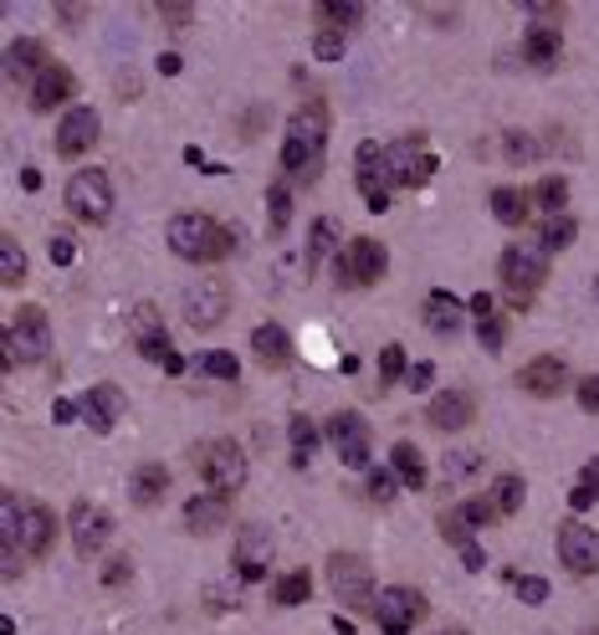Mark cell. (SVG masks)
Returning <instances> with one entry per match:
<instances>
[{"label": "cell", "instance_id": "8d00e7d4", "mask_svg": "<svg viewBox=\"0 0 599 635\" xmlns=\"http://www.w3.org/2000/svg\"><path fill=\"white\" fill-rule=\"evenodd\" d=\"M487 498H492V507H498L502 518H513L517 507H523V498H528V487H523V477H517V471H502Z\"/></svg>", "mask_w": 599, "mask_h": 635}, {"label": "cell", "instance_id": "f907efd6", "mask_svg": "<svg viewBox=\"0 0 599 635\" xmlns=\"http://www.w3.org/2000/svg\"><path fill=\"white\" fill-rule=\"evenodd\" d=\"M236 600H241V579H236V585H211V589H205V604H211L216 615H220V610H231Z\"/></svg>", "mask_w": 599, "mask_h": 635}, {"label": "cell", "instance_id": "e575fe53", "mask_svg": "<svg viewBox=\"0 0 599 635\" xmlns=\"http://www.w3.org/2000/svg\"><path fill=\"white\" fill-rule=\"evenodd\" d=\"M313 600V574L308 568H292V574H283L277 585H272V604L283 610V604H308Z\"/></svg>", "mask_w": 599, "mask_h": 635}, {"label": "cell", "instance_id": "e7e4bbea", "mask_svg": "<svg viewBox=\"0 0 599 635\" xmlns=\"http://www.w3.org/2000/svg\"><path fill=\"white\" fill-rule=\"evenodd\" d=\"M435 635H471V631H462V625H446V631H435Z\"/></svg>", "mask_w": 599, "mask_h": 635}, {"label": "cell", "instance_id": "9c48e42d", "mask_svg": "<svg viewBox=\"0 0 599 635\" xmlns=\"http://www.w3.org/2000/svg\"><path fill=\"white\" fill-rule=\"evenodd\" d=\"M354 184L374 216H384L395 205V175H390V159H384V144H359L354 149Z\"/></svg>", "mask_w": 599, "mask_h": 635}, {"label": "cell", "instance_id": "1f68e13d", "mask_svg": "<svg viewBox=\"0 0 599 635\" xmlns=\"http://www.w3.org/2000/svg\"><path fill=\"white\" fill-rule=\"evenodd\" d=\"M528 205H538L543 216H564V205H568V180L564 175H543V180L528 190Z\"/></svg>", "mask_w": 599, "mask_h": 635}, {"label": "cell", "instance_id": "7dc6e473", "mask_svg": "<svg viewBox=\"0 0 599 635\" xmlns=\"http://www.w3.org/2000/svg\"><path fill=\"white\" fill-rule=\"evenodd\" d=\"M507 585H513V595L523 604H543V600H549V585H543V579H523V574H507Z\"/></svg>", "mask_w": 599, "mask_h": 635}, {"label": "cell", "instance_id": "f546056e", "mask_svg": "<svg viewBox=\"0 0 599 635\" xmlns=\"http://www.w3.org/2000/svg\"><path fill=\"white\" fill-rule=\"evenodd\" d=\"M462 302L451 298L446 287H435L431 298H426V328H431L435 338H451V334H462Z\"/></svg>", "mask_w": 599, "mask_h": 635}, {"label": "cell", "instance_id": "6f0895ef", "mask_svg": "<svg viewBox=\"0 0 599 635\" xmlns=\"http://www.w3.org/2000/svg\"><path fill=\"white\" fill-rule=\"evenodd\" d=\"M0 553H5V579H21V568H26V553L11 549V543H0Z\"/></svg>", "mask_w": 599, "mask_h": 635}, {"label": "cell", "instance_id": "8fae6325", "mask_svg": "<svg viewBox=\"0 0 599 635\" xmlns=\"http://www.w3.org/2000/svg\"><path fill=\"white\" fill-rule=\"evenodd\" d=\"M272 564H277V543H272V534H266L262 523H241V534H236V543H231L236 579H241V585H256V579L272 574Z\"/></svg>", "mask_w": 599, "mask_h": 635}, {"label": "cell", "instance_id": "f35d334b", "mask_svg": "<svg viewBox=\"0 0 599 635\" xmlns=\"http://www.w3.org/2000/svg\"><path fill=\"white\" fill-rule=\"evenodd\" d=\"M579 241V220L574 216H549L543 220V231H538V247L543 251H564Z\"/></svg>", "mask_w": 599, "mask_h": 635}, {"label": "cell", "instance_id": "83f0119b", "mask_svg": "<svg viewBox=\"0 0 599 635\" xmlns=\"http://www.w3.org/2000/svg\"><path fill=\"white\" fill-rule=\"evenodd\" d=\"M390 471H395L399 482H405V492H420V487L431 482V471H426V456H420L416 441H395V446H390Z\"/></svg>", "mask_w": 599, "mask_h": 635}, {"label": "cell", "instance_id": "681fc988", "mask_svg": "<svg viewBox=\"0 0 599 635\" xmlns=\"http://www.w3.org/2000/svg\"><path fill=\"white\" fill-rule=\"evenodd\" d=\"M364 487H369V502H390L399 492V477H395V471H369Z\"/></svg>", "mask_w": 599, "mask_h": 635}, {"label": "cell", "instance_id": "603a6c76", "mask_svg": "<svg viewBox=\"0 0 599 635\" xmlns=\"http://www.w3.org/2000/svg\"><path fill=\"white\" fill-rule=\"evenodd\" d=\"M72 93H77V77H72V72L62 68V62H51V68H47V72H41V77H36V83H32L26 103H32L36 113H51V108H62V103L72 98Z\"/></svg>", "mask_w": 599, "mask_h": 635}, {"label": "cell", "instance_id": "cb8c5ba5", "mask_svg": "<svg viewBox=\"0 0 599 635\" xmlns=\"http://www.w3.org/2000/svg\"><path fill=\"white\" fill-rule=\"evenodd\" d=\"M47 68H51V57H47V47H41L36 36H16L11 51H5V72H11L16 83H36Z\"/></svg>", "mask_w": 599, "mask_h": 635}, {"label": "cell", "instance_id": "30bf717a", "mask_svg": "<svg viewBox=\"0 0 599 635\" xmlns=\"http://www.w3.org/2000/svg\"><path fill=\"white\" fill-rule=\"evenodd\" d=\"M67 211L87 226H103V220L113 216V180L103 175V169H77L72 180H67Z\"/></svg>", "mask_w": 599, "mask_h": 635}, {"label": "cell", "instance_id": "6da1fadb", "mask_svg": "<svg viewBox=\"0 0 599 635\" xmlns=\"http://www.w3.org/2000/svg\"><path fill=\"white\" fill-rule=\"evenodd\" d=\"M323 154H328V108L323 103H302L287 118L283 134V175L298 184H313L323 175Z\"/></svg>", "mask_w": 599, "mask_h": 635}, {"label": "cell", "instance_id": "e0dca14e", "mask_svg": "<svg viewBox=\"0 0 599 635\" xmlns=\"http://www.w3.org/2000/svg\"><path fill=\"white\" fill-rule=\"evenodd\" d=\"M67 528H72V549H77V559L103 553V549H108V538H113V518L103 513L98 502H72Z\"/></svg>", "mask_w": 599, "mask_h": 635}, {"label": "cell", "instance_id": "7bdbcfd3", "mask_svg": "<svg viewBox=\"0 0 599 635\" xmlns=\"http://www.w3.org/2000/svg\"><path fill=\"white\" fill-rule=\"evenodd\" d=\"M200 374H211V380H236V374H241V359L226 349H211V354H200Z\"/></svg>", "mask_w": 599, "mask_h": 635}, {"label": "cell", "instance_id": "74e56055", "mask_svg": "<svg viewBox=\"0 0 599 635\" xmlns=\"http://www.w3.org/2000/svg\"><path fill=\"white\" fill-rule=\"evenodd\" d=\"M287 226H292V190H287V184L277 180L272 190H266V231H272L277 241H283Z\"/></svg>", "mask_w": 599, "mask_h": 635}, {"label": "cell", "instance_id": "9f6ffc18", "mask_svg": "<svg viewBox=\"0 0 599 635\" xmlns=\"http://www.w3.org/2000/svg\"><path fill=\"white\" fill-rule=\"evenodd\" d=\"M410 390H431L435 385V364L431 359H420V364H410V380H405Z\"/></svg>", "mask_w": 599, "mask_h": 635}, {"label": "cell", "instance_id": "ee69618b", "mask_svg": "<svg viewBox=\"0 0 599 635\" xmlns=\"http://www.w3.org/2000/svg\"><path fill=\"white\" fill-rule=\"evenodd\" d=\"M405 380V344H384L380 349V385H399Z\"/></svg>", "mask_w": 599, "mask_h": 635}, {"label": "cell", "instance_id": "484cf974", "mask_svg": "<svg viewBox=\"0 0 599 635\" xmlns=\"http://www.w3.org/2000/svg\"><path fill=\"white\" fill-rule=\"evenodd\" d=\"M139 354L149 359V364H159L165 374H184V359H180V349L169 344V334L159 328V323H144L139 328Z\"/></svg>", "mask_w": 599, "mask_h": 635}, {"label": "cell", "instance_id": "4dcf8cb0", "mask_svg": "<svg viewBox=\"0 0 599 635\" xmlns=\"http://www.w3.org/2000/svg\"><path fill=\"white\" fill-rule=\"evenodd\" d=\"M313 16H318V26H323V32L344 36L349 26H359V21H364V5H359V0H318Z\"/></svg>", "mask_w": 599, "mask_h": 635}, {"label": "cell", "instance_id": "94428289", "mask_svg": "<svg viewBox=\"0 0 599 635\" xmlns=\"http://www.w3.org/2000/svg\"><path fill=\"white\" fill-rule=\"evenodd\" d=\"M462 559H466V568H471V574H477V568L487 564V553L477 549V543H471V549H462Z\"/></svg>", "mask_w": 599, "mask_h": 635}, {"label": "cell", "instance_id": "5b68a950", "mask_svg": "<svg viewBox=\"0 0 599 635\" xmlns=\"http://www.w3.org/2000/svg\"><path fill=\"white\" fill-rule=\"evenodd\" d=\"M498 277H502V287L513 292V308L528 313L532 298H538V287L549 283V251L543 247H507L498 256Z\"/></svg>", "mask_w": 599, "mask_h": 635}, {"label": "cell", "instance_id": "277c9868", "mask_svg": "<svg viewBox=\"0 0 599 635\" xmlns=\"http://www.w3.org/2000/svg\"><path fill=\"white\" fill-rule=\"evenodd\" d=\"M47 349H51L47 313H41L36 302L16 308V313H11V323H5V334H0V359H5V369L41 364V359H47Z\"/></svg>", "mask_w": 599, "mask_h": 635}, {"label": "cell", "instance_id": "4fadbf2b", "mask_svg": "<svg viewBox=\"0 0 599 635\" xmlns=\"http://www.w3.org/2000/svg\"><path fill=\"white\" fill-rule=\"evenodd\" d=\"M328 585L349 610H374V574L359 553H328Z\"/></svg>", "mask_w": 599, "mask_h": 635}, {"label": "cell", "instance_id": "d590c367", "mask_svg": "<svg viewBox=\"0 0 599 635\" xmlns=\"http://www.w3.org/2000/svg\"><path fill=\"white\" fill-rule=\"evenodd\" d=\"M482 471V452L477 446H456V452H446V462H441V482L456 487L466 482V477H477Z\"/></svg>", "mask_w": 599, "mask_h": 635}, {"label": "cell", "instance_id": "3957f363", "mask_svg": "<svg viewBox=\"0 0 599 635\" xmlns=\"http://www.w3.org/2000/svg\"><path fill=\"white\" fill-rule=\"evenodd\" d=\"M169 251L180 262H195V267H211V262H226L236 251L231 226H220L216 216H200V211H184V216L169 220Z\"/></svg>", "mask_w": 599, "mask_h": 635}, {"label": "cell", "instance_id": "db71d44e", "mask_svg": "<svg viewBox=\"0 0 599 635\" xmlns=\"http://www.w3.org/2000/svg\"><path fill=\"white\" fill-rule=\"evenodd\" d=\"M47 251H51V262H57V267H72V256H77V247H72V236H51V241H47Z\"/></svg>", "mask_w": 599, "mask_h": 635}, {"label": "cell", "instance_id": "ac0fdd59", "mask_svg": "<svg viewBox=\"0 0 599 635\" xmlns=\"http://www.w3.org/2000/svg\"><path fill=\"white\" fill-rule=\"evenodd\" d=\"M98 139H103V118L98 108H67V118L57 123V154L62 159H83L87 149H98Z\"/></svg>", "mask_w": 599, "mask_h": 635}, {"label": "cell", "instance_id": "7c38bea8", "mask_svg": "<svg viewBox=\"0 0 599 635\" xmlns=\"http://www.w3.org/2000/svg\"><path fill=\"white\" fill-rule=\"evenodd\" d=\"M323 435H328V446L338 452V462L354 471H369V446H374V435H369V420L359 410H338V416L323 420Z\"/></svg>", "mask_w": 599, "mask_h": 635}, {"label": "cell", "instance_id": "7402d4cb", "mask_svg": "<svg viewBox=\"0 0 599 635\" xmlns=\"http://www.w3.org/2000/svg\"><path fill=\"white\" fill-rule=\"evenodd\" d=\"M226 523H231V502L220 498V492H195V498L184 502V534L211 538V534H220Z\"/></svg>", "mask_w": 599, "mask_h": 635}, {"label": "cell", "instance_id": "f1b7e54d", "mask_svg": "<svg viewBox=\"0 0 599 635\" xmlns=\"http://www.w3.org/2000/svg\"><path fill=\"white\" fill-rule=\"evenodd\" d=\"M251 354H256L266 369H283L287 354H292V338H287L283 323H256V328H251Z\"/></svg>", "mask_w": 599, "mask_h": 635}, {"label": "cell", "instance_id": "9a60e30c", "mask_svg": "<svg viewBox=\"0 0 599 635\" xmlns=\"http://www.w3.org/2000/svg\"><path fill=\"white\" fill-rule=\"evenodd\" d=\"M553 549H559V564H564L574 579H595L599 574V534L589 523H564Z\"/></svg>", "mask_w": 599, "mask_h": 635}, {"label": "cell", "instance_id": "f6af8a7d", "mask_svg": "<svg viewBox=\"0 0 599 635\" xmlns=\"http://www.w3.org/2000/svg\"><path fill=\"white\" fill-rule=\"evenodd\" d=\"M462 518L471 523L477 534H482V528H492V523H498L502 513H498V507H492V498H466V502H462Z\"/></svg>", "mask_w": 599, "mask_h": 635}, {"label": "cell", "instance_id": "f5cc1de1", "mask_svg": "<svg viewBox=\"0 0 599 635\" xmlns=\"http://www.w3.org/2000/svg\"><path fill=\"white\" fill-rule=\"evenodd\" d=\"M313 51H318V62H338V57H344V36H333V32H318Z\"/></svg>", "mask_w": 599, "mask_h": 635}, {"label": "cell", "instance_id": "5bb4252c", "mask_svg": "<svg viewBox=\"0 0 599 635\" xmlns=\"http://www.w3.org/2000/svg\"><path fill=\"white\" fill-rule=\"evenodd\" d=\"M384 159H390V175H395V190H420V184H431V175H435V154L426 149L420 134L384 144Z\"/></svg>", "mask_w": 599, "mask_h": 635}, {"label": "cell", "instance_id": "8992f818", "mask_svg": "<svg viewBox=\"0 0 599 635\" xmlns=\"http://www.w3.org/2000/svg\"><path fill=\"white\" fill-rule=\"evenodd\" d=\"M195 471L200 482L211 487V492H220V498H231V492H241L247 487V452L236 446V441H226V435H216V441H205V446H195Z\"/></svg>", "mask_w": 599, "mask_h": 635}, {"label": "cell", "instance_id": "836d02e7", "mask_svg": "<svg viewBox=\"0 0 599 635\" xmlns=\"http://www.w3.org/2000/svg\"><path fill=\"white\" fill-rule=\"evenodd\" d=\"M528 195H523V190H513V184H498V190H492V216L502 220V226H523V220H528Z\"/></svg>", "mask_w": 599, "mask_h": 635}, {"label": "cell", "instance_id": "6125c7cd", "mask_svg": "<svg viewBox=\"0 0 599 635\" xmlns=\"http://www.w3.org/2000/svg\"><path fill=\"white\" fill-rule=\"evenodd\" d=\"M51 416H57V426H67V420L77 416V405H72V400H57V410H51Z\"/></svg>", "mask_w": 599, "mask_h": 635}, {"label": "cell", "instance_id": "c3c4849f", "mask_svg": "<svg viewBox=\"0 0 599 635\" xmlns=\"http://www.w3.org/2000/svg\"><path fill=\"white\" fill-rule=\"evenodd\" d=\"M502 154H507V165H528L532 154H538V144L528 134H502Z\"/></svg>", "mask_w": 599, "mask_h": 635}, {"label": "cell", "instance_id": "11a10c76", "mask_svg": "<svg viewBox=\"0 0 599 635\" xmlns=\"http://www.w3.org/2000/svg\"><path fill=\"white\" fill-rule=\"evenodd\" d=\"M129 574H133V559H113V564L103 568V585H108V589L129 585Z\"/></svg>", "mask_w": 599, "mask_h": 635}, {"label": "cell", "instance_id": "4316f807", "mask_svg": "<svg viewBox=\"0 0 599 635\" xmlns=\"http://www.w3.org/2000/svg\"><path fill=\"white\" fill-rule=\"evenodd\" d=\"M165 492H169V467L165 462H144V467L129 477L133 507H154V502H165Z\"/></svg>", "mask_w": 599, "mask_h": 635}, {"label": "cell", "instance_id": "be15d7a7", "mask_svg": "<svg viewBox=\"0 0 599 635\" xmlns=\"http://www.w3.org/2000/svg\"><path fill=\"white\" fill-rule=\"evenodd\" d=\"M568 502H574V507H589V502H595V492H589V487H574V492H568Z\"/></svg>", "mask_w": 599, "mask_h": 635}, {"label": "cell", "instance_id": "d4e9b609", "mask_svg": "<svg viewBox=\"0 0 599 635\" xmlns=\"http://www.w3.org/2000/svg\"><path fill=\"white\" fill-rule=\"evenodd\" d=\"M559 57H564V32L559 26H528V36H523V62L549 72V68H559Z\"/></svg>", "mask_w": 599, "mask_h": 635}, {"label": "cell", "instance_id": "60d3db41", "mask_svg": "<svg viewBox=\"0 0 599 635\" xmlns=\"http://www.w3.org/2000/svg\"><path fill=\"white\" fill-rule=\"evenodd\" d=\"M441 538H446L451 549H471V543H477V528L462 518V507H451L446 518H441Z\"/></svg>", "mask_w": 599, "mask_h": 635}, {"label": "cell", "instance_id": "91938a15", "mask_svg": "<svg viewBox=\"0 0 599 635\" xmlns=\"http://www.w3.org/2000/svg\"><path fill=\"white\" fill-rule=\"evenodd\" d=\"M180 68H184V62H180V51H165V57H159V72H165V77H175Z\"/></svg>", "mask_w": 599, "mask_h": 635}, {"label": "cell", "instance_id": "680465c9", "mask_svg": "<svg viewBox=\"0 0 599 635\" xmlns=\"http://www.w3.org/2000/svg\"><path fill=\"white\" fill-rule=\"evenodd\" d=\"M584 487H589V492H595V502H599V456L595 462H589V467H584V477H579Z\"/></svg>", "mask_w": 599, "mask_h": 635}, {"label": "cell", "instance_id": "ba28073f", "mask_svg": "<svg viewBox=\"0 0 599 635\" xmlns=\"http://www.w3.org/2000/svg\"><path fill=\"white\" fill-rule=\"evenodd\" d=\"M426 615H431V600L416 585H390L374 595V625L384 635H410Z\"/></svg>", "mask_w": 599, "mask_h": 635}, {"label": "cell", "instance_id": "d6986e66", "mask_svg": "<svg viewBox=\"0 0 599 635\" xmlns=\"http://www.w3.org/2000/svg\"><path fill=\"white\" fill-rule=\"evenodd\" d=\"M517 390L532 395V400H559L568 390V364L559 354H538V359H528L517 369Z\"/></svg>", "mask_w": 599, "mask_h": 635}, {"label": "cell", "instance_id": "b9f144b4", "mask_svg": "<svg viewBox=\"0 0 599 635\" xmlns=\"http://www.w3.org/2000/svg\"><path fill=\"white\" fill-rule=\"evenodd\" d=\"M287 431H292V452H298V462H308V456L318 452V441H323V431H318L308 416H292V426H287Z\"/></svg>", "mask_w": 599, "mask_h": 635}, {"label": "cell", "instance_id": "2e32d148", "mask_svg": "<svg viewBox=\"0 0 599 635\" xmlns=\"http://www.w3.org/2000/svg\"><path fill=\"white\" fill-rule=\"evenodd\" d=\"M231 313V287L220 277H205V283L184 287V323L190 328H220Z\"/></svg>", "mask_w": 599, "mask_h": 635}, {"label": "cell", "instance_id": "ab89813d", "mask_svg": "<svg viewBox=\"0 0 599 635\" xmlns=\"http://www.w3.org/2000/svg\"><path fill=\"white\" fill-rule=\"evenodd\" d=\"M0 283L5 287L26 283V251H21L16 236H0Z\"/></svg>", "mask_w": 599, "mask_h": 635}, {"label": "cell", "instance_id": "7a4b0ae2", "mask_svg": "<svg viewBox=\"0 0 599 635\" xmlns=\"http://www.w3.org/2000/svg\"><path fill=\"white\" fill-rule=\"evenodd\" d=\"M0 543L21 549L26 559H47L57 543V518H51L47 502H26L21 492L0 498Z\"/></svg>", "mask_w": 599, "mask_h": 635}, {"label": "cell", "instance_id": "d6a6232c", "mask_svg": "<svg viewBox=\"0 0 599 635\" xmlns=\"http://www.w3.org/2000/svg\"><path fill=\"white\" fill-rule=\"evenodd\" d=\"M333 251H338V220H333V216H318L313 231H308V267L318 272L333 256Z\"/></svg>", "mask_w": 599, "mask_h": 635}, {"label": "cell", "instance_id": "816d5d0a", "mask_svg": "<svg viewBox=\"0 0 599 635\" xmlns=\"http://www.w3.org/2000/svg\"><path fill=\"white\" fill-rule=\"evenodd\" d=\"M574 395H579V410L599 416V374H584L579 385H574Z\"/></svg>", "mask_w": 599, "mask_h": 635}, {"label": "cell", "instance_id": "bcb514c9", "mask_svg": "<svg viewBox=\"0 0 599 635\" xmlns=\"http://www.w3.org/2000/svg\"><path fill=\"white\" fill-rule=\"evenodd\" d=\"M477 344H482L487 354H502V344H507V328H502V317H477Z\"/></svg>", "mask_w": 599, "mask_h": 635}, {"label": "cell", "instance_id": "44dd1931", "mask_svg": "<svg viewBox=\"0 0 599 635\" xmlns=\"http://www.w3.org/2000/svg\"><path fill=\"white\" fill-rule=\"evenodd\" d=\"M123 390L118 385H93V390H83L77 395V420H83L87 431H98V435H108L123 420Z\"/></svg>", "mask_w": 599, "mask_h": 635}, {"label": "cell", "instance_id": "ffe728a7", "mask_svg": "<svg viewBox=\"0 0 599 635\" xmlns=\"http://www.w3.org/2000/svg\"><path fill=\"white\" fill-rule=\"evenodd\" d=\"M471 420H477V395H471V390H441V395H431V405H426V426L441 435L466 431Z\"/></svg>", "mask_w": 599, "mask_h": 635}, {"label": "cell", "instance_id": "52a82bcc", "mask_svg": "<svg viewBox=\"0 0 599 635\" xmlns=\"http://www.w3.org/2000/svg\"><path fill=\"white\" fill-rule=\"evenodd\" d=\"M384 277H390V251H384V241H374V236H359V241H349L344 247V256L333 262V283L338 287H380Z\"/></svg>", "mask_w": 599, "mask_h": 635}]
</instances>
